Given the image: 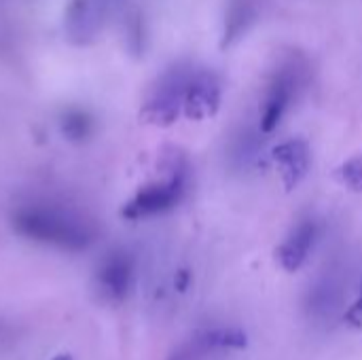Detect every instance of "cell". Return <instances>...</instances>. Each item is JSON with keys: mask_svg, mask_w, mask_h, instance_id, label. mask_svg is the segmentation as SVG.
I'll use <instances>...</instances> for the list:
<instances>
[{"mask_svg": "<svg viewBox=\"0 0 362 360\" xmlns=\"http://www.w3.org/2000/svg\"><path fill=\"white\" fill-rule=\"evenodd\" d=\"M185 112L189 119L202 121L214 117L221 106V83L214 74H197L189 79L187 93H185Z\"/></svg>", "mask_w": 362, "mask_h": 360, "instance_id": "3", "label": "cell"}, {"mask_svg": "<svg viewBox=\"0 0 362 360\" xmlns=\"http://www.w3.org/2000/svg\"><path fill=\"white\" fill-rule=\"evenodd\" d=\"M132 261L123 255H112L100 269L98 274V282L102 286V293L108 299L121 301L127 297L129 289H132Z\"/></svg>", "mask_w": 362, "mask_h": 360, "instance_id": "6", "label": "cell"}, {"mask_svg": "<svg viewBox=\"0 0 362 360\" xmlns=\"http://www.w3.org/2000/svg\"><path fill=\"white\" fill-rule=\"evenodd\" d=\"M218 356H223V354L204 337L202 331H197L189 339V344H185L180 350H176L170 356V360H216Z\"/></svg>", "mask_w": 362, "mask_h": 360, "instance_id": "8", "label": "cell"}, {"mask_svg": "<svg viewBox=\"0 0 362 360\" xmlns=\"http://www.w3.org/2000/svg\"><path fill=\"white\" fill-rule=\"evenodd\" d=\"M295 87H297V72H293V68H282L272 79L267 93H265L263 112H261V129L265 134L274 132L280 125L286 108L291 106Z\"/></svg>", "mask_w": 362, "mask_h": 360, "instance_id": "2", "label": "cell"}, {"mask_svg": "<svg viewBox=\"0 0 362 360\" xmlns=\"http://www.w3.org/2000/svg\"><path fill=\"white\" fill-rule=\"evenodd\" d=\"M346 323L354 329V331H362V286L358 293V299L352 303V308L346 312Z\"/></svg>", "mask_w": 362, "mask_h": 360, "instance_id": "10", "label": "cell"}, {"mask_svg": "<svg viewBox=\"0 0 362 360\" xmlns=\"http://www.w3.org/2000/svg\"><path fill=\"white\" fill-rule=\"evenodd\" d=\"M316 223L314 221H301L291 233L288 238L278 246L276 250V259L282 265L284 272H299L303 267V263L310 257V250L316 242Z\"/></svg>", "mask_w": 362, "mask_h": 360, "instance_id": "4", "label": "cell"}, {"mask_svg": "<svg viewBox=\"0 0 362 360\" xmlns=\"http://www.w3.org/2000/svg\"><path fill=\"white\" fill-rule=\"evenodd\" d=\"M185 191V172L176 170V174L163 182V185H155L151 189H144L127 208V216L132 219H140V216H151V214H159L170 210L172 206H176L182 197Z\"/></svg>", "mask_w": 362, "mask_h": 360, "instance_id": "1", "label": "cell"}, {"mask_svg": "<svg viewBox=\"0 0 362 360\" xmlns=\"http://www.w3.org/2000/svg\"><path fill=\"white\" fill-rule=\"evenodd\" d=\"M255 17V11L250 6V2L246 0H235L229 6L227 19H225V34H223V47L233 45L240 36H244V32L248 30L250 21Z\"/></svg>", "mask_w": 362, "mask_h": 360, "instance_id": "7", "label": "cell"}, {"mask_svg": "<svg viewBox=\"0 0 362 360\" xmlns=\"http://www.w3.org/2000/svg\"><path fill=\"white\" fill-rule=\"evenodd\" d=\"M272 157L280 168L286 191H293L310 172V146L303 140H288L278 144Z\"/></svg>", "mask_w": 362, "mask_h": 360, "instance_id": "5", "label": "cell"}, {"mask_svg": "<svg viewBox=\"0 0 362 360\" xmlns=\"http://www.w3.org/2000/svg\"><path fill=\"white\" fill-rule=\"evenodd\" d=\"M337 178L352 191L362 193V155L352 157L337 170Z\"/></svg>", "mask_w": 362, "mask_h": 360, "instance_id": "9", "label": "cell"}]
</instances>
